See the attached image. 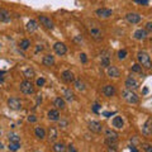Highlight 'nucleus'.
Segmentation results:
<instances>
[{"mask_svg":"<svg viewBox=\"0 0 152 152\" xmlns=\"http://www.w3.org/2000/svg\"><path fill=\"white\" fill-rule=\"evenodd\" d=\"M95 13H96V15L99 18H109V17L113 15V10L112 9H108V8H100Z\"/></svg>","mask_w":152,"mask_h":152,"instance_id":"nucleus-9","label":"nucleus"},{"mask_svg":"<svg viewBox=\"0 0 152 152\" xmlns=\"http://www.w3.org/2000/svg\"><path fill=\"white\" fill-rule=\"evenodd\" d=\"M42 50H43V47H42V46H38L37 50H36V53H37V52H39V51H42Z\"/></svg>","mask_w":152,"mask_h":152,"instance_id":"nucleus-47","label":"nucleus"},{"mask_svg":"<svg viewBox=\"0 0 152 152\" xmlns=\"http://www.w3.org/2000/svg\"><path fill=\"white\" fill-rule=\"evenodd\" d=\"M104 134H105V138H109V140H117L118 141V133L113 129H105L104 131Z\"/></svg>","mask_w":152,"mask_h":152,"instance_id":"nucleus-22","label":"nucleus"},{"mask_svg":"<svg viewBox=\"0 0 152 152\" xmlns=\"http://www.w3.org/2000/svg\"><path fill=\"white\" fill-rule=\"evenodd\" d=\"M126 19H127L128 23H131V24H137V23H140L142 20V17L137 13H128L126 15Z\"/></svg>","mask_w":152,"mask_h":152,"instance_id":"nucleus-6","label":"nucleus"},{"mask_svg":"<svg viewBox=\"0 0 152 152\" xmlns=\"http://www.w3.org/2000/svg\"><path fill=\"white\" fill-rule=\"evenodd\" d=\"M4 75H5V72H4V71H0V83L4 81Z\"/></svg>","mask_w":152,"mask_h":152,"instance_id":"nucleus-43","label":"nucleus"},{"mask_svg":"<svg viewBox=\"0 0 152 152\" xmlns=\"http://www.w3.org/2000/svg\"><path fill=\"white\" fill-rule=\"evenodd\" d=\"M80 60H81L84 64H86V61H88V58H86V55H85V53H81V55H80Z\"/></svg>","mask_w":152,"mask_h":152,"instance_id":"nucleus-40","label":"nucleus"},{"mask_svg":"<svg viewBox=\"0 0 152 152\" xmlns=\"http://www.w3.org/2000/svg\"><path fill=\"white\" fill-rule=\"evenodd\" d=\"M142 148L146 152H152V146L150 143H142Z\"/></svg>","mask_w":152,"mask_h":152,"instance_id":"nucleus-36","label":"nucleus"},{"mask_svg":"<svg viewBox=\"0 0 152 152\" xmlns=\"http://www.w3.org/2000/svg\"><path fill=\"white\" fill-rule=\"evenodd\" d=\"M127 55H128V52L126 50H121L119 52H118V58H119V60H124L127 57Z\"/></svg>","mask_w":152,"mask_h":152,"instance_id":"nucleus-35","label":"nucleus"},{"mask_svg":"<svg viewBox=\"0 0 152 152\" xmlns=\"http://www.w3.org/2000/svg\"><path fill=\"white\" fill-rule=\"evenodd\" d=\"M10 13H9L7 9H4V8H0V22H4V23H8V22H10Z\"/></svg>","mask_w":152,"mask_h":152,"instance_id":"nucleus-14","label":"nucleus"},{"mask_svg":"<svg viewBox=\"0 0 152 152\" xmlns=\"http://www.w3.org/2000/svg\"><path fill=\"white\" fill-rule=\"evenodd\" d=\"M45 84H46V80L43 77H41V79L37 80V85H38V86H43Z\"/></svg>","mask_w":152,"mask_h":152,"instance_id":"nucleus-37","label":"nucleus"},{"mask_svg":"<svg viewBox=\"0 0 152 152\" xmlns=\"http://www.w3.org/2000/svg\"><path fill=\"white\" fill-rule=\"evenodd\" d=\"M107 74H108L109 77H119L121 71L118 70L115 66H108L107 67Z\"/></svg>","mask_w":152,"mask_h":152,"instance_id":"nucleus-12","label":"nucleus"},{"mask_svg":"<svg viewBox=\"0 0 152 152\" xmlns=\"http://www.w3.org/2000/svg\"><path fill=\"white\" fill-rule=\"evenodd\" d=\"M37 28H38V24H37L36 20H33V19H31V20L27 23V31L28 32H34Z\"/></svg>","mask_w":152,"mask_h":152,"instance_id":"nucleus-27","label":"nucleus"},{"mask_svg":"<svg viewBox=\"0 0 152 152\" xmlns=\"http://www.w3.org/2000/svg\"><path fill=\"white\" fill-rule=\"evenodd\" d=\"M132 72H136V74H142V67L138 64H134L132 66Z\"/></svg>","mask_w":152,"mask_h":152,"instance_id":"nucleus-34","label":"nucleus"},{"mask_svg":"<svg viewBox=\"0 0 152 152\" xmlns=\"http://www.w3.org/2000/svg\"><path fill=\"white\" fill-rule=\"evenodd\" d=\"M42 64L45 66H47V67H50V66H52L55 64V57L52 55H46L43 58H42Z\"/></svg>","mask_w":152,"mask_h":152,"instance_id":"nucleus-20","label":"nucleus"},{"mask_svg":"<svg viewBox=\"0 0 152 152\" xmlns=\"http://www.w3.org/2000/svg\"><path fill=\"white\" fill-rule=\"evenodd\" d=\"M147 33H148V32H152V23L151 22H148V23H147V24H146V29H145Z\"/></svg>","mask_w":152,"mask_h":152,"instance_id":"nucleus-38","label":"nucleus"},{"mask_svg":"<svg viewBox=\"0 0 152 152\" xmlns=\"http://www.w3.org/2000/svg\"><path fill=\"white\" fill-rule=\"evenodd\" d=\"M20 91L26 95H32L34 94V86H33V84L29 81V80H24V81L20 83Z\"/></svg>","mask_w":152,"mask_h":152,"instance_id":"nucleus-3","label":"nucleus"},{"mask_svg":"<svg viewBox=\"0 0 152 152\" xmlns=\"http://www.w3.org/2000/svg\"><path fill=\"white\" fill-rule=\"evenodd\" d=\"M64 98L67 102H72L74 98H75V95H74L72 91H71V89H64Z\"/></svg>","mask_w":152,"mask_h":152,"instance_id":"nucleus-25","label":"nucleus"},{"mask_svg":"<svg viewBox=\"0 0 152 152\" xmlns=\"http://www.w3.org/2000/svg\"><path fill=\"white\" fill-rule=\"evenodd\" d=\"M9 141L10 142H19L20 141V137H19L17 133H9Z\"/></svg>","mask_w":152,"mask_h":152,"instance_id":"nucleus-33","label":"nucleus"},{"mask_svg":"<svg viewBox=\"0 0 152 152\" xmlns=\"http://www.w3.org/2000/svg\"><path fill=\"white\" fill-rule=\"evenodd\" d=\"M39 22L42 23V26H45L46 28H48V29H53V22L51 20V18H47L45 15H39Z\"/></svg>","mask_w":152,"mask_h":152,"instance_id":"nucleus-13","label":"nucleus"},{"mask_svg":"<svg viewBox=\"0 0 152 152\" xmlns=\"http://www.w3.org/2000/svg\"><path fill=\"white\" fill-rule=\"evenodd\" d=\"M53 50L58 56H64V55H66V52H67V47H66L65 43H62V42H56L53 45Z\"/></svg>","mask_w":152,"mask_h":152,"instance_id":"nucleus-5","label":"nucleus"},{"mask_svg":"<svg viewBox=\"0 0 152 152\" xmlns=\"http://www.w3.org/2000/svg\"><path fill=\"white\" fill-rule=\"evenodd\" d=\"M147 36H148V33H147L145 29H137L134 33H133V37L138 41H145L147 38Z\"/></svg>","mask_w":152,"mask_h":152,"instance_id":"nucleus-17","label":"nucleus"},{"mask_svg":"<svg viewBox=\"0 0 152 152\" xmlns=\"http://www.w3.org/2000/svg\"><path fill=\"white\" fill-rule=\"evenodd\" d=\"M147 93H148V89H147V88H145V89H143V94L146 95Z\"/></svg>","mask_w":152,"mask_h":152,"instance_id":"nucleus-50","label":"nucleus"},{"mask_svg":"<svg viewBox=\"0 0 152 152\" xmlns=\"http://www.w3.org/2000/svg\"><path fill=\"white\" fill-rule=\"evenodd\" d=\"M23 75H24L27 79H32L33 76H34V70L33 69H26L24 72H23Z\"/></svg>","mask_w":152,"mask_h":152,"instance_id":"nucleus-32","label":"nucleus"},{"mask_svg":"<svg viewBox=\"0 0 152 152\" xmlns=\"http://www.w3.org/2000/svg\"><path fill=\"white\" fill-rule=\"evenodd\" d=\"M112 114H113V113H110V112H104V113H103V115H105V117H110Z\"/></svg>","mask_w":152,"mask_h":152,"instance_id":"nucleus-46","label":"nucleus"},{"mask_svg":"<svg viewBox=\"0 0 152 152\" xmlns=\"http://www.w3.org/2000/svg\"><path fill=\"white\" fill-rule=\"evenodd\" d=\"M99 109H100V105H99V104H94L93 112H94V113H98V112H99Z\"/></svg>","mask_w":152,"mask_h":152,"instance_id":"nucleus-41","label":"nucleus"},{"mask_svg":"<svg viewBox=\"0 0 152 152\" xmlns=\"http://www.w3.org/2000/svg\"><path fill=\"white\" fill-rule=\"evenodd\" d=\"M103 94L105 95L107 98H112L114 94H115V88L113 86V85H105V86L103 88Z\"/></svg>","mask_w":152,"mask_h":152,"instance_id":"nucleus-16","label":"nucleus"},{"mask_svg":"<svg viewBox=\"0 0 152 152\" xmlns=\"http://www.w3.org/2000/svg\"><path fill=\"white\" fill-rule=\"evenodd\" d=\"M90 36H91L95 41H102L103 39V33L100 31V28H98V27L90 28Z\"/></svg>","mask_w":152,"mask_h":152,"instance_id":"nucleus-7","label":"nucleus"},{"mask_svg":"<svg viewBox=\"0 0 152 152\" xmlns=\"http://www.w3.org/2000/svg\"><path fill=\"white\" fill-rule=\"evenodd\" d=\"M113 127L114 128H117V129H122L123 128V126H124V122H123V119H122V117H114L113 118Z\"/></svg>","mask_w":152,"mask_h":152,"instance_id":"nucleus-21","label":"nucleus"},{"mask_svg":"<svg viewBox=\"0 0 152 152\" xmlns=\"http://www.w3.org/2000/svg\"><path fill=\"white\" fill-rule=\"evenodd\" d=\"M69 152H76V148H75L72 145H70V146H69Z\"/></svg>","mask_w":152,"mask_h":152,"instance_id":"nucleus-44","label":"nucleus"},{"mask_svg":"<svg viewBox=\"0 0 152 152\" xmlns=\"http://www.w3.org/2000/svg\"><path fill=\"white\" fill-rule=\"evenodd\" d=\"M19 148H20V145H19V142H10V143H9V151L15 152Z\"/></svg>","mask_w":152,"mask_h":152,"instance_id":"nucleus-31","label":"nucleus"},{"mask_svg":"<svg viewBox=\"0 0 152 152\" xmlns=\"http://www.w3.org/2000/svg\"><path fill=\"white\" fill-rule=\"evenodd\" d=\"M8 107L12 109V110H20L22 109V102L19 100L18 98H10L8 100Z\"/></svg>","mask_w":152,"mask_h":152,"instance_id":"nucleus-4","label":"nucleus"},{"mask_svg":"<svg viewBox=\"0 0 152 152\" xmlns=\"http://www.w3.org/2000/svg\"><path fill=\"white\" fill-rule=\"evenodd\" d=\"M102 66L103 67H108L110 66V55L108 51L102 52Z\"/></svg>","mask_w":152,"mask_h":152,"instance_id":"nucleus-15","label":"nucleus"},{"mask_svg":"<svg viewBox=\"0 0 152 152\" xmlns=\"http://www.w3.org/2000/svg\"><path fill=\"white\" fill-rule=\"evenodd\" d=\"M48 119L52 122H57L60 121V113H58V109H51L48 112Z\"/></svg>","mask_w":152,"mask_h":152,"instance_id":"nucleus-19","label":"nucleus"},{"mask_svg":"<svg viewBox=\"0 0 152 152\" xmlns=\"http://www.w3.org/2000/svg\"><path fill=\"white\" fill-rule=\"evenodd\" d=\"M1 148H4V146H3V143H1V142H0V150H1Z\"/></svg>","mask_w":152,"mask_h":152,"instance_id":"nucleus-51","label":"nucleus"},{"mask_svg":"<svg viewBox=\"0 0 152 152\" xmlns=\"http://www.w3.org/2000/svg\"><path fill=\"white\" fill-rule=\"evenodd\" d=\"M53 105L57 108V109H65L66 104H65V100L62 98H56L55 102H53Z\"/></svg>","mask_w":152,"mask_h":152,"instance_id":"nucleus-26","label":"nucleus"},{"mask_svg":"<svg viewBox=\"0 0 152 152\" xmlns=\"http://www.w3.org/2000/svg\"><path fill=\"white\" fill-rule=\"evenodd\" d=\"M142 134L145 137H150L152 134V127H151V118L146 121V123L142 126Z\"/></svg>","mask_w":152,"mask_h":152,"instance_id":"nucleus-10","label":"nucleus"},{"mask_svg":"<svg viewBox=\"0 0 152 152\" xmlns=\"http://www.w3.org/2000/svg\"><path fill=\"white\" fill-rule=\"evenodd\" d=\"M89 129L94 132V133H100L103 131V126H102V123L100 122H98V121H91L89 123Z\"/></svg>","mask_w":152,"mask_h":152,"instance_id":"nucleus-8","label":"nucleus"},{"mask_svg":"<svg viewBox=\"0 0 152 152\" xmlns=\"http://www.w3.org/2000/svg\"><path fill=\"white\" fill-rule=\"evenodd\" d=\"M122 98L129 104H137L140 102L138 95L133 91V90H128V89H126V90H123L122 91Z\"/></svg>","mask_w":152,"mask_h":152,"instance_id":"nucleus-2","label":"nucleus"},{"mask_svg":"<svg viewBox=\"0 0 152 152\" xmlns=\"http://www.w3.org/2000/svg\"><path fill=\"white\" fill-rule=\"evenodd\" d=\"M124 85H126V88H127L128 90H136L137 88H138V83H137L136 80L132 77V76H129V77L126 80Z\"/></svg>","mask_w":152,"mask_h":152,"instance_id":"nucleus-11","label":"nucleus"},{"mask_svg":"<svg viewBox=\"0 0 152 152\" xmlns=\"http://www.w3.org/2000/svg\"><path fill=\"white\" fill-rule=\"evenodd\" d=\"M137 60H138V65L141 67H143L146 70H150L151 69V58H150V55L147 53L145 51H140L138 53H137Z\"/></svg>","mask_w":152,"mask_h":152,"instance_id":"nucleus-1","label":"nucleus"},{"mask_svg":"<svg viewBox=\"0 0 152 152\" xmlns=\"http://www.w3.org/2000/svg\"><path fill=\"white\" fill-rule=\"evenodd\" d=\"M107 152H117V150L114 148V147H109V148H108V151H107Z\"/></svg>","mask_w":152,"mask_h":152,"instance_id":"nucleus-45","label":"nucleus"},{"mask_svg":"<svg viewBox=\"0 0 152 152\" xmlns=\"http://www.w3.org/2000/svg\"><path fill=\"white\" fill-rule=\"evenodd\" d=\"M62 80H64L65 83H67V84L74 83L75 76H74V74L71 72L70 70H66V71H64V72H62Z\"/></svg>","mask_w":152,"mask_h":152,"instance_id":"nucleus-18","label":"nucleus"},{"mask_svg":"<svg viewBox=\"0 0 152 152\" xmlns=\"http://www.w3.org/2000/svg\"><path fill=\"white\" fill-rule=\"evenodd\" d=\"M74 85H75V88L80 90V91H84L85 90V84L81 81V80H74Z\"/></svg>","mask_w":152,"mask_h":152,"instance_id":"nucleus-30","label":"nucleus"},{"mask_svg":"<svg viewBox=\"0 0 152 152\" xmlns=\"http://www.w3.org/2000/svg\"><path fill=\"white\" fill-rule=\"evenodd\" d=\"M19 46H20L22 50H28L31 46V41L27 39V38H24V39H22L20 42H19Z\"/></svg>","mask_w":152,"mask_h":152,"instance_id":"nucleus-28","label":"nucleus"},{"mask_svg":"<svg viewBox=\"0 0 152 152\" xmlns=\"http://www.w3.org/2000/svg\"><path fill=\"white\" fill-rule=\"evenodd\" d=\"M37 121V118L34 117V115H29L28 117V122H31V123H34Z\"/></svg>","mask_w":152,"mask_h":152,"instance_id":"nucleus-42","label":"nucleus"},{"mask_svg":"<svg viewBox=\"0 0 152 152\" xmlns=\"http://www.w3.org/2000/svg\"><path fill=\"white\" fill-rule=\"evenodd\" d=\"M53 151L55 152H66V146L64 143H55Z\"/></svg>","mask_w":152,"mask_h":152,"instance_id":"nucleus-29","label":"nucleus"},{"mask_svg":"<svg viewBox=\"0 0 152 152\" xmlns=\"http://www.w3.org/2000/svg\"><path fill=\"white\" fill-rule=\"evenodd\" d=\"M131 151H132V152H138V151L134 148V146H132V147H131Z\"/></svg>","mask_w":152,"mask_h":152,"instance_id":"nucleus-49","label":"nucleus"},{"mask_svg":"<svg viewBox=\"0 0 152 152\" xmlns=\"http://www.w3.org/2000/svg\"><path fill=\"white\" fill-rule=\"evenodd\" d=\"M134 1L142 4V5H148V1H150V0H134Z\"/></svg>","mask_w":152,"mask_h":152,"instance_id":"nucleus-39","label":"nucleus"},{"mask_svg":"<svg viewBox=\"0 0 152 152\" xmlns=\"http://www.w3.org/2000/svg\"><path fill=\"white\" fill-rule=\"evenodd\" d=\"M41 102H42V98H41V96H38V98H37V105H38V104H39Z\"/></svg>","mask_w":152,"mask_h":152,"instance_id":"nucleus-48","label":"nucleus"},{"mask_svg":"<svg viewBox=\"0 0 152 152\" xmlns=\"http://www.w3.org/2000/svg\"><path fill=\"white\" fill-rule=\"evenodd\" d=\"M57 138V128L56 127H50L48 129V140L50 142H55Z\"/></svg>","mask_w":152,"mask_h":152,"instance_id":"nucleus-23","label":"nucleus"},{"mask_svg":"<svg viewBox=\"0 0 152 152\" xmlns=\"http://www.w3.org/2000/svg\"><path fill=\"white\" fill-rule=\"evenodd\" d=\"M34 134H36V137H37L38 140H43L45 137H46V131L42 127H36Z\"/></svg>","mask_w":152,"mask_h":152,"instance_id":"nucleus-24","label":"nucleus"}]
</instances>
